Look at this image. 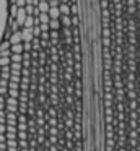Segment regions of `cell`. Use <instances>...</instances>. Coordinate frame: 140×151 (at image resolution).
I'll use <instances>...</instances> for the list:
<instances>
[{
  "label": "cell",
  "mask_w": 140,
  "mask_h": 151,
  "mask_svg": "<svg viewBox=\"0 0 140 151\" xmlns=\"http://www.w3.org/2000/svg\"><path fill=\"white\" fill-rule=\"evenodd\" d=\"M93 151H140V0H91Z\"/></svg>",
  "instance_id": "6da1fadb"
}]
</instances>
